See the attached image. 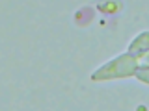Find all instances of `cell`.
Masks as SVG:
<instances>
[{
    "instance_id": "6da1fadb",
    "label": "cell",
    "mask_w": 149,
    "mask_h": 111,
    "mask_svg": "<svg viewBox=\"0 0 149 111\" xmlns=\"http://www.w3.org/2000/svg\"><path fill=\"white\" fill-rule=\"evenodd\" d=\"M97 8L104 15H118L123 6H121L119 0H97Z\"/></svg>"
}]
</instances>
